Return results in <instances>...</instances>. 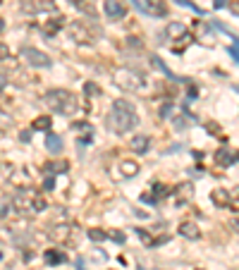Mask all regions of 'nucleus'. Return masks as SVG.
<instances>
[{"label": "nucleus", "mask_w": 239, "mask_h": 270, "mask_svg": "<svg viewBox=\"0 0 239 270\" xmlns=\"http://www.w3.org/2000/svg\"><path fill=\"white\" fill-rule=\"evenodd\" d=\"M105 125H108V129L115 132V134H127V132H132V129L139 125V115L129 100L119 98L112 103V110L108 113V117H105Z\"/></svg>", "instance_id": "obj_1"}, {"label": "nucleus", "mask_w": 239, "mask_h": 270, "mask_svg": "<svg viewBox=\"0 0 239 270\" xmlns=\"http://www.w3.org/2000/svg\"><path fill=\"white\" fill-rule=\"evenodd\" d=\"M43 100H46V105L53 110V113L65 115V117H72L74 113H77V108H79L77 96H74L72 91H67V89H50Z\"/></svg>", "instance_id": "obj_2"}, {"label": "nucleus", "mask_w": 239, "mask_h": 270, "mask_svg": "<svg viewBox=\"0 0 239 270\" xmlns=\"http://www.w3.org/2000/svg\"><path fill=\"white\" fill-rule=\"evenodd\" d=\"M12 208L22 213V215H29V213H41L46 208V198L41 196L38 191L34 189H22L12 196Z\"/></svg>", "instance_id": "obj_3"}, {"label": "nucleus", "mask_w": 239, "mask_h": 270, "mask_svg": "<svg viewBox=\"0 0 239 270\" xmlns=\"http://www.w3.org/2000/svg\"><path fill=\"white\" fill-rule=\"evenodd\" d=\"M112 79H115V84H117L119 89L127 91V93H139V91L144 89V79H141V74H137L134 70H127V67L115 70Z\"/></svg>", "instance_id": "obj_4"}, {"label": "nucleus", "mask_w": 239, "mask_h": 270, "mask_svg": "<svg viewBox=\"0 0 239 270\" xmlns=\"http://www.w3.org/2000/svg\"><path fill=\"white\" fill-rule=\"evenodd\" d=\"M67 36L79 45H89L96 41V34H93V29L89 27L86 22H72V24H67Z\"/></svg>", "instance_id": "obj_5"}, {"label": "nucleus", "mask_w": 239, "mask_h": 270, "mask_svg": "<svg viewBox=\"0 0 239 270\" xmlns=\"http://www.w3.org/2000/svg\"><path fill=\"white\" fill-rule=\"evenodd\" d=\"M19 10L24 15H43V12H53L55 10V0H22Z\"/></svg>", "instance_id": "obj_6"}, {"label": "nucleus", "mask_w": 239, "mask_h": 270, "mask_svg": "<svg viewBox=\"0 0 239 270\" xmlns=\"http://www.w3.org/2000/svg\"><path fill=\"white\" fill-rule=\"evenodd\" d=\"M19 58H22L29 67H50V58H48L43 50H36V48H22V50H19Z\"/></svg>", "instance_id": "obj_7"}, {"label": "nucleus", "mask_w": 239, "mask_h": 270, "mask_svg": "<svg viewBox=\"0 0 239 270\" xmlns=\"http://www.w3.org/2000/svg\"><path fill=\"white\" fill-rule=\"evenodd\" d=\"M134 3V8L141 10V12H146V15H165V5L163 3H158V0H132Z\"/></svg>", "instance_id": "obj_8"}, {"label": "nucleus", "mask_w": 239, "mask_h": 270, "mask_svg": "<svg viewBox=\"0 0 239 270\" xmlns=\"http://www.w3.org/2000/svg\"><path fill=\"white\" fill-rule=\"evenodd\" d=\"M165 38H170V41H192L182 22H170L165 27Z\"/></svg>", "instance_id": "obj_9"}, {"label": "nucleus", "mask_w": 239, "mask_h": 270, "mask_svg": "<svg viewBox=\"0 0 239 270\" xmlns=\"http://www.w3.org/2000/svg\"><path fill=\"white\" fill-rule=\"evenodd\" d=\"M103 12H105L110 19H122L125 15H127L125 5H122V3H117V0H105V3H103Z\"/></svg>", "instance_id": "obj_10"}, {"label": "nucleus", "mask_w": 239, "mask_h": 270, "mask_svg": "<svg viewBox=\"0 0 239 270\" xmlns=\"http://www.w3.org/2000/svg\"><path fill=\"white\" fill-rule=\"evenodd\" d=\"M70 232H72V227L70 225H55V227H50V230H48V237H50L53 242H57V244H65L67 239H70Z\"/></svg>", "instance_id": "obj_11"}, {"label": "nucleus", "mask_w": 239, "mask_h": 270, "mask_svg": "<svg viewBox=\"0 0 239 270\" xmlns=\"http://www.w3.org/2000/svg\"><path fill=\"white\" fill-rule=\"evenodd\" d=\"M129 148L134 151V153H139V155H144L151 148V136H146V134H141V136H134L132 141H129Z\"/></svg>", "instance_id": "obj_12"}, {"label": "nucleus", "mask_w": 239, "mask_h": 270, "mask_svg": "<svg viewBox=\"0 0 239 270\" xmlns=\"http://www.w3.org/2000/svg\"><path fill=\"white\" fill-rule=\"evenodd\" d=\"M180 234H182L184 239H189V242H196L201 237V230H199L196 223H182L180 225Z\"/></svg>", "instance_id": "obj_13"}, {"label": "nucleus", "mask_w": 239, "mask_h": 270, "mask_svg": "<svg viewBox=\"0 0 239 270\" xmlns=\"http://www.w3.org/2000/svg\"><path fill=\"white\" fill-rule=\"evenodd\" d=\"M215 160H218V165H222V168H230L232 163L239 160V153H230V151H218L215 153Z\"/></svg>", "instance_id": "obj_14"}, {"label": "nucleus", "mask_w": 239, "mask_h": 270, "mask_svg": "<svg viewBox=\"0 0 239 270\" xmlns=\"http://www.w3.org/2000/svg\"><path fill=\"white\" fill-rule=\"evenodd\" d=\"M46 148L50 151V153L57 155L60 151H63V139H60L57 134H50V132H48L46 134Z\"/></svg>", "instance_id": "obj_15"}, {"label": "nucleus", "mask_w": 239, "mask_h": 270, "mask_svg": "<svg viewBox=\"0 0 239 270\" xmlns=\"http://www.w3.org/2000/svg\"><path fill=\"white\" fill-rule=\"evenodd\" d=\"M119 172H122V177H137L139 175V165L134 160H122L119 163Z\"/></svg>", "instance_id": "obj_16"}, {"label": "nucleus", "mask_w": 239, "mask_h": 270, "mask_svg": "<svg viewBox=\"0 0 239 270\" xmlns=\"http://www.w3.org/2000/svg\"><path fill=\"white\" fill-rule=\"evenodd\" d=\"M67 261V256L63 251H57V249H48L46 251V263L48 265H60V263Z\"/></svg>", "instance_id": "obj_17"}, {"label": "nucleus", "mask_w": 239, "mask_h": 270, "mask_svg": "<svg viewBox=\"0 0 239 270\" xmlns=\"http://www.w3.org/2000/svg\"><path fill=\"white\" fill-rule=\"evenodd\" d=\"M67 170H70V163L67 160H53L46 165L48 175H60V172H67Z\"/></svg>", "instance_id": "obj_18"}, {"label": "nucleus", "mask_w": 239, "mask_h": 270, "mask_svg": "<svg viewBox=\"0 0 239 270\" xmlns=\"http://www.w3.org/2000/svg\"><path fill=\"white\" fill-rule=\"evenodd\" d=\"M192 191L194 187L187 182V184H182V187H177V198H180V203H187L189 198H192Z\"/></svg>", "instance_id": "obj_19"}, {"label": "nucleus", "mask_w": 239, "mask_h": 270, "mask_svg": "<svg viewBox=\"0 0 239 270\" xmlns=\"http://www.w3.org/2000/svg\"><path fill=\"white\" fill-rule=\"evenodd\" d=\"M213 203H215V206H227V203H230V194L225 189H215L213 191Z\"/></svg>", "instance_id": "obj_20"}, {"label": "nucleus", "mask_w": 239, "mask_h": 270, "mask_svg": "<svg viewBox=\"0 0 239 270\" xmlns=\"http://www.w3.org/2000/svg\"><path fill=\"white\" fill-rule=\"evenodd\" d=\"M77 10H82V12H89V15H96V8H93L91 0H70Z\"/></svg>", "instance_id": "obj_21"}, {"label": "nucleus", "mask_w": 239, "mask_h": 270, "mask_svg": "<svg viewBox=\"0 0 239 270\" xmlns=\"http://www.w3.org/2000/svg\"><path fill=\"white\" fill-rule=\"evenodd\" d=\"M15 208H12V198L10 196H0V218H5L10 215Z\"/></svg>", "instance_id": "obj_22"}, {"label": "nucleus", "mask_w": 239, "mask_h": 270, "mask_svg": "<svg viewBox=\"0 0 239 270\" xmlns=\"http://www.w3.org/2000/svg\"><path fill=\"white\" fill-rule=\"evenodd\" d=\"M50 125H53V120H50V117H36L31 127H34V129H43V132H48Z\"/></svg>", "instance_id": "obj_23"}, {"label": "nucleus", "mask_w": 239, "mask_h": 270, "mask_svg": "<svg viewBox=\"0 0 239 270\" xmlns=\"http://www.w3.org/2000/svg\"><path fill=\"white\" fill-rule=\"evenodd\" d=\"M63 24H65V19H63V17L53 19L50 24H46V34H48V36H53V34H55V31H57L60 27H63Z\"/></svg>", "instance_id": "obj_24"}, {"label": "nucleus", "mask_w": 239, "mask_h": 270, "mask_svg": "<svg viewBox=\"0 0 239 270\" xmlns=\"http://www.w3.org/2000/svg\"><path fill=\"white\" fill-rule=\"evenodd\" d=\"M177 5H184V8H189V10H194V12H196V15H206V12H203L201 8H196V5H194L192 0H175Z\"/></svg>", "instance_id": "obj_25"}, {"label": "nucleus", "mask_w": 239, "mask_h": 270, "mask_svg": "<svg viewBox=\"0 0 239 270\" xmlns=\"http://www.w3.org/2000/svg\"><path fill=\"white\" fill-rule=\"evenodd\" d=\"M89 239H93V242H103V239H105V232H103V230H89Z\"/></svg>", "instance_id": "obj_26"}, {"label": "nucleus", "mask_w": 239, "mask_h": 270, "mask_svg": "<svg viewBox=\"0 0 239 270\" xmlns=\"http://www.w3.org/2000/svg\"><path fill=\"white\" fill-rule=\"evenodd\" d=\"M8 125H10V117H8V113L0 108V129H8Z\"/></svg>", "instance_id": "obj_27"}, {"label": "nucleus", "mask_w": 239, "mask_h": 270, "mask_svg": "<svg viewBox=\"0 0 239 270\" xmlns=\"http://www.w3.org/2000/svg\"><path fill=\"white\" fill-rule=\"evenodd\" d=\"M172 110H175V105H172V103H165V105L160 108V117H170L172 115Z\"/></svg>", "instance_id": "obj_28"}, {"label": "nucleus", "mask_w": 239, "mask_h": 270, "mask_svg": "<svg viewBox=\"0 0 239 270\" xmlns=\"http://www.w3.org/2000/svg\"><path fill=\"white\" fill-rule=\"evenodd\" d=\"M105 237H110V239H115V242H125V234H119V232H115V230H110V232H105Z\"/></svg>", "instance_id": "obj_29"}, {"label": "nucleus", "mask_w": 239, "mask_h": 270, "mask_svg": "<svg viewBox=\"0 0 239 270\" xmlns=\"http://www.w3.org/2000/svg\"><path fill=\"white\" fill-rule=\"evenodd\" d=\"M10 58V48L5 43H0V63H3V60H8Z\"/></svg>", "instance_id": "obj_30"}, {"label": "nucleus", "mask_w": 239, "mask_h": 270, "mask_svg": "<svg viewBox=\"0 0 239 270\" xmlns=\"http://www.w3.org/2000/svg\"><path fill=\"white\" fill-rule=\"evenodd\" d=\"M53 187H55V177L50 175V177H46V182H43V189H46V191H50V189H53Z\"/></svg>", "instance_id": "obj_31"}, {"label": "nucleus", "mask_w": 239, "mask_h": 270, "mask_svg": "<svg viewBox=\"0 0 239 270\" xmlns=\"http://www.w3.org/2000/svg\"><path fill=\"white\" fill-rule=\"evenodd\" d=\"M230 227H232V230H234V232H239V215H237V218H232Z\"/></svg>", "instance_id": "obj_32"}, {"label": "nucleus", "mask_w": 239, "mask_h": 270, "mask_svg": "<svg viewBox=\"0 0 239 270\" xmlns=\"http://www.w3.org/2000/svg\"><path fill=\"white\" fill-rule=\"evenodd\" d=\"M84 91H86V93H98V86H93V84H89V86H84Z\"/></svg>", "instance_id": "obj_33"}, {"label": "nucleus", "mask_w": 239, "mask_h": 270, "mask_svg": "<svg viewBox=\"0 0 239 270\" xmlns=\"http://www.w3.org/2000/svg\"><path fill=\"white\" fill-rule=\"evenodd\" d=\"M19 139H22V141H29V139H31V134H29L27 129H24V132H22V134H19Z\"/></svg>", "instance_id": "obj_34"}, {"label": "nucleus", "mask_w": 239, "mask_h": 270, "mask_svg": "<svg viewBox=\"0 0 239 270\" xmlns=\"http://www.w3.org/2000/svg\"><path fill=\"white\" fill-rule=\"evenodd\" d=\"M227 5V0H215V8H225Z\"/></svg>", "instance_id": "obj_35"}, {"label": "nucleus", "mask_w": 239, "mask_h": 270, "mask_svg": "<svg viewBox=\"0 0 239 270\" xmlns=\"http://www.w3.org/2000/svg\"><path fill=\"white\" fill-rule=\"evenodd\" d=\"M77 268H79V270H86V268H84V261H82V258L77 261Z\"/></svg>", "instance_id": "obj_36"}, {"label": "nucleus", "mask_w": 239, "mask_h": 270, "mask_svg": "<svg viewBox=\"0 0 239 270\" xmlns=\"http://www.w3.org/2000/svg\"><path fill=\"white\" fill-rule=\"evenodd\" d=\"M3 29H5V24H3V19H0V34H3Z\"/></svg>", "instance_id": "obj_37"}, {"label": "nucleus", "mask_w": 239, "mask_h": 270, "mask_svg": "<svg viewBox=\"0 0 239 270\" xmlns=\"http://www.w3.org/2000/svg\"><path fill=\"white\" fill-rule=\"evenodd\" d=\"M0 86H5V81H3V77H0Z\"/></svg>", "instance_id": "obj_38"}, {"label": "nucleus", "mask_w": 239, "mask_h": 270, "mask_svg": "<svg viewBox=\"0 0 239 270\" xmlns=\"http://www.w3.org/2000/svg\"><path fill=\"white\" fill-rule=\"evenodd\" d=\"M0 258H3V253H0Z\"/></svg>", "instance_id": "obj_39"}, {"label": "nucleus", "mask_w": 239, "mask_h": 270, "mask_svg": "<svg viewBox=\"0 0 239 270\" xmlns=\"http://www.w3.org/2000/svg\"><path fill=\"white\" fill-rule=\"evenodd\" d=\"M0 3H3V0H0Z\"/></svg>", "instance_id": "obj_40"}, {"label": "nucleus", "mask_w": 239, "mask_h": 270, "mask_svg": "<svg viewBox=\"0 0 239 270\" xmlns=\"http://www.w3.org/2000/svg\"><path fill=\"white\" fill-rule=\"evenodd\" d=\"M141 270H144V268H141Z\"/></svg>", "instance_id": "obj_41"}]
</instances>
